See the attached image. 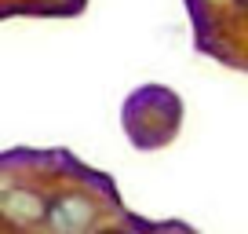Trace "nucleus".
<instances>
[{
  "label": "nucleus",
  "mask_w": 248,
  "mask_h": 234,
  "mask_svg": "<svg viewBox=\"0 0 248 234\" xmlns=\"http://www.w3.org/2000/svg\"><path fill=\"white\" fill-rule=\"evenodd\" d=\"M95 223V201L84 194H62L47 209V227L55 234H84Z\"/></svg>",
  "instance_id": "obj_1"
},
{
  "label": "nucleus",
  "mask_w": 248,
  "mask_h": 234,
  "mask_svg": "<svg viewBox=\"0 0 248 234\" xmlns=\"http://www.w3.org/2000/svg\"><path fill=\"white\" fill-rule=\"evenodd\" d=\"M0 212L11 219L15 227H33L44 219V201H40V194H33V190H8V194L0 198Z\"/></svg>",
  "instance_id": "obj_2"
}]
</instances>
